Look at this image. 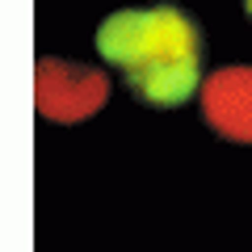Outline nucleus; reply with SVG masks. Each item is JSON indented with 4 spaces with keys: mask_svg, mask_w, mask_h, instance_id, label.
<instances>
[{
    "mask_svg": "<svg viewBox=\"0 0 252 252\" xmlns=\"http://www.w3.org/2000/svg\"><path fill=\"white\" fill-rule=\"evenodd\" d=\"M93 46L147 109H181L206 84V34L181 4H135L109 13Z\"/></svg>",
    "mask_w": 252,
    "mask_h": 252,
    "instance_id": "1",
    "label": "nucleus"
},
{
    "mask_svg": "<svg viewBox=\"0 0 252 252\" xmlns=\"http://www.w3.org/2000/svg\"><path fill=\"white\" fill-rule=\"evenodd\" d=\"M105 101H109V76L101 67L55 59V55H42L34 63V105L46 122L59 126L89 122Z\"/></svg>",
    "mask_w": 252,
    "mask_h": 252,
    "instance_id": "2",
    "label": "nucleus"
},
{
    "mask_svg": "<svg viewBox=\"0 0 252 252\" xmlns=\"http://www.w3.org/2000/svg\"><path fill=\"white\" fill-rule=\"evenodd\" d=\"M202 122L227 143L252 147V67H219L202 84Z\"/></svg>",
    "mask_w": 252,
    "mask_h": 252,
    "instance_id": "3",
    "label": "nucleus"
},
{
    "mask_svg": "<svg viewBox=\"0 0 252 252\" xmlns=\"http://www.w3.org/2000/svg\"><path fill=\"white\" fill-rule=\"evenodd\" d=\"M244 13H248V21H252V0H244Z\"/></svg>",
    "mask_w": 252,
    "mask_h": 252,
    "instance_id": "4",
    "label": "nucleus"
}]
</instances>
